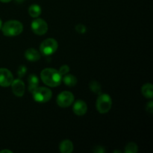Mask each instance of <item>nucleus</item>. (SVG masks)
I'll use <instances>...</instances> for the list:
<instances>
[{"label": "nucleus", "mask_w": 153, "mask_h": 153, "mask_svg": "<svg viewBox=\"0 0 153 153\" xmlns=\"http://www.w3.org/2000/svg\"><path fill=\"white\" fill-rule=\"evenodd\" d=\"M146 110L147 111L150 112V113H152V108H153V102L152 101L149 102L147 105H146Z\"/></svg>", "instance_id": "obj_23"}, {"label": "nucleus", "mask_w": 153, "mask_h": 153, "mask_svg": "<svg viewBox=\"0 0 153 153\" xmlns=\"http://www.w3.org/2000/svg\"><path fill=\"white\" fill-rule=\"evenodd\" d=\"M74 102V96L70 91H63L57 97V103L61 108H67Z\"/></svg>", "instance_id": "obj_6"}, {"label": "nucleus", "mask_w": 153, "mask_h": 153, "mask_svg": "<svg viewBox=\"0 0 153 153\" xmlns=\"http://www.w3.org/2000/svg\"><path fill=\"white\" fill-rule=\"evenodd\" d=\"M114 152H121L120 151H114Z\"/></svg>", "instance_id": "obj_28"}, {"label": "nucleus", "mask_w": 153, "mask_h": 153, "mask_svg": "<svg viewBox=\"0 0 153 153\" xmlns=\"http://www.w3.org/2000/svg\"><path fill=\"white\" fill-rule=\"evenodd\" d=\"M1 26H2V22H1V19H0V29L1 28Z\"/></svg>", "instance_id": "obj_26"}, {"label": "nucleus", "mask_w": 153, "mask_h": 153, "mask_svg": "<svg viewBox=\"0 0 153 153\" xmlns=\"http://www.w3.org/2000/svg\"><path fill=\"white\" fill-rule=\"evenodd\" d=\"M33 98L36 102H47L51 100L52 97V93L50 89L44 87H37L32 92Z\"/></svg>", "instance_id": "obj_4"}, {"label": "nucleus", "mask_w": 153, "mask_h": 153, "mask_svg": "<svg viewBox=\"0 0 153 153\" xmlns=\"http://www.w3.org/2000/svg\"><path fill=\"white\" fill-rule=\"evenodd\" d=\"M0 1H1V2L7 3V2H9V1H11V0H0Z\"/></svg>", "instance_id": "obj_25"}, {"label": "nucleus", "mask_w": 153, "mask_h": 153, "mask_svg": "<svg viewBox=\"0 0 153 153\" xmlns=\"http://www.w3.org/2000/svg\"><path fill=\"white\" fill-rule=\"evenodd\" d=\"M3 152H8V153H12L13 152L10 150H7V149H4V150L0 151V153H3Z\"/></svg>", "instance_id": "obj_24"}, {"label": "nucleus", "mask_w": 153, "mask_h": 153, "mask_svg": "<svg viewBox=\"0 0 153 153\" xmlns=\"http://www.w3.org/2000/svg\"><path fill=\"white\" fill-rule=\"evenodd\" d=\"M28 91L32 93L39 85V79L36 75L31 74L28 77Z\"/></svg>", "instance_id": "obj_13"}, {"label": "nucleus", "mask_w": 153, "mask_h": 153, "mask_svg": "<svg viewBox=\"0 0 153 153\" xmlns=\"http://www.w3.org/2000/svg\"><path fill=\"white\" fill-rule=\"evenodd\" d=\"M90 89L93 91L95 94H97L100 95L101 94V85H100L99 82H97V81H91L89 84Z\"/></svg>", "instance_id": "obj_17"}, {"label": "nucleus", "mask_w": 153, "mask_h": 153, "mask_svg": "<svg viewBox=\"0 0 153 153\" xmlns=\"http://www.w3.org/2000/svg\"><path fill=\"white\" fill-rule=\"evenodd\" d=\"M137 145L134 142H130L126 146L125 152L126 153H136L137 152Z\"/></svg>", "instance_id": "obj_18"}, {"label": "nucleus", "mask_w": 153, "mask_h": 153, "mask_svg": "<svg viewBox=\"0 0 153 153\" xmlns=\"http://www.w3.org/2000/svg\"><path fill=\"white\" fill-rule=\"evenodd\" d=\"M16 1H17V2H19V3H21V2H22V1H24V0H16Z\"/></svg>", "instance_id": "obj_27"}, {"label": "nucleus", "mask_w": 153, "mask_h": 153, "mask_svg": "<svg viewBox=\"0 0 153 153\" xmlns=\"http://www.w3.org/2000/svg\"><path fill=\"white\" fill-rule=\"evenodd\" d=\"M27 72V68L25 67V66H20L18 70V76L19 77H23L25 74H26Z\"/></svg>", "instance_id": "obj_20"}, {"label": "nucleus", "mask_w": 153, "mask_h": 153, "mask_svg": "<svg viewBox=\"0 0 153 153\" xmlns=\"http://www.w3.org/2000/svg\"><path fill=\"white\" fill-rule=\"evenodd\" d=\"M73 112L78 116H82L85 114L88 111V106L87 104L82 100H77L73 105Z\"/></svg>", "instance_id": "obj_10"}, {"label": "nucleus", "mask_w": 153, "mask_h": 153, "mask_svg": "<svg viewBox=\"0 0 153 153\" xmlns=\"http://www.w3.org/2000/svg\"><path fill=\"white\" fill-rule=\"evenodd\" d=\"M112 105V100L106 94H100L97 101V109L100 113L105 114L110 111Z\"/></svg>", "instance_id": "obj_3"}, {"label": "nucleus", "mask_w": 153, "mask_h": 153, "mask_svg": "<svg viewBox=\"0 0 153 153\" xmlns=\"http://www.w3.org/2000/svg\"><path fill=\"white\" fill-rule=\"evenodd\" d=\"M59 149L62 153H71L73 151V144L70 140H62L60 143Z\"/></svg>", "instance_id": "obj_12"}, {"label": "nucleus", "mask_w": 153, "mask_h": 153, "mask_svg": "<svg viewBox=\"0 0 153 153\" xmlns=\"http://www.w3.org/2000/svg\"><path fill=\"white\" fill-rule=\"evenodd\" d=\"M62 82L69 87H73L77 83V79L73 75L66 74L62 76Z\"/></svg>", "instance_id": "obj_14"}, {"label": "nucleus", "mask_w": 153, "mask_h": 153, "mask_svg": "<svg viewBox=\"0 0 153 153\" xmlns=\"http://www.w3.org/2000/svg\"><path fill=\"white\" fill-rule=\"evenodd\" d=\"M13 81V76L11 72L6 68H0V86L8 87Z\"/></svg>", "instance_id": "obj_8"}, {"label": "nucleus", "mask_w": 153, "mask_h": 153, "mask_svg": "<svg viewBox=\"0 0 153 153\" xmlns=\"http://www.w3.org/2000/svg\"><path fill=\"white\" fill-rule=\"evenodd\" d=\"M28 13L32 17H37L41 13V7L37 4H32L28 8Z\"/></svg>", "instance_id": "obj_16"}, {"label": "nucleus", "mask_w": 153, "mask_h": 153, "mask_svg": "<svg viewBox=\"0 0 153 153\" xmlns=\"http://www.w3.org/2000/svg\"><path fill=\"white\" fill-rule=\"evenodd\" d=\"M69 71H70V67H69L67 65H63L62 67L60 68V70H58V72H59L60 74L61 75V76L67 74Z\"/></svg>", "instance_id": "obj_19"}, {"label": "nucleus", "mask_w": 153, "mask_h": 153, "mask_svg": "<svg viewBox=\"0 0 153 153\" xmlns=\"http://www.w3.org/2000/svg\"><path fill=\"white\" fill-rule=\"evenodd\" d=\"M40 78L43 83L52 88L59 86L62 82L61 75L58 70L53 68H46L42 70Z\"/></svg>", "instance_id": "obj_1"}, {"label": "nucleus", "mask_w": 153, "mask_h": 153, "mask_svg": "<svg viewBox=\"0 0 153 153\" xmlns=\"http://www.w3.org/2000/svg\"><path fill=\"white\" fill-rule=\"evenodd\" d=\"M25 57L27 60L30 61H37L40 60V55L38 51L36 50L35 49L30 48L25 51Z\"/></svg>", "instance_id": "obj_11"}, {"label": "nucleus", "mask_w": 153, "mask_h": 153, "mask_svg": "<svg viewBox=\"0 0 153 153\" xmlns=\"http://www.w3.org/2000/svg\"><path fill=\"white\" fill-rule=\"evenodd\" d=\"M58 43L54 38H48L42 42L40 46V51L43 55L49 56L57 51Z\"/></svg>", "instance_id": "obj_5"}, {"label": "nucleus", "mask_w": 153, "mask_h": 153, "mask_svg": "<svg viewBox=\"0 0 153 153\" xmlns=\"http://www.w3.org/2000/svg\"><path fill=\"white\" fill-rule=\"evenodd\" d=\"M12 87V91L14 95L17 96V97H22L24 95L25 90V86L24 82L19 79H13V82L11 85Z\"/></svg>", "instance_id": "obj_9"}, {"label": "nucleus", "mask_w": 153, "mask_h": 153, "mask_svg": "<svg viewBox=\"0 0 153 153\" xmlns=\"http://www.w3.org/2000/svg\"><path fill=\"white\" fill-rule=\"evenodd\" d=\"M93 151L96 153H103L105 152V149L103 146H96V147L93 149Z\"/></svg>", "instance_id": "obj_22"}, {"label": "nucleus", "mask_w": 153, "mask_h": 153, "mask_svg": "<svg viewBox=\"0 0 153 153\" xmlns=\"http://www.w3.org/2000/svg\"><path fill=\"white\" fill-rule=\"evenodd\" d=\"M31 29L37 35H43L48 31V25L43 19H37L31 23Z\"/></svg>", "instance_id": "obj_7"}, {"label": "nucleus", "mask_w": 153, "mask_h": 153, "mask_svg": "<svg viewBox=\"0 0 153 153\" xmlns=\"http://www.w3.org/2000/svg\"><path fill=\"white\" fill-rule=\"evenodd\" d=\"M1 29L4 35L7 37H13L19 35L22 32L23 25L18 20H9L4 22Z\"/></svg>", "instance_id": "obj_2"}, {"label": "nucleus", "mask_w": 153, "mask_h": 153, "mask_svg": "<svg viewBox=\"0 0 153 153\" xmlns=\"http://www.w3.org/2000/svg\"><path fill=\"white\" fill-rule=\"evenodd\" d=\"M142 94L145 97L149 99H152L153 97V86L152 84H145L141 88Z\"/></svg>", "instance_id": "obj_15"}, {"label": "nucleus", "mask_w": 153, "mask_h": 153, "mask_svg": "<svg viewBox=\"0 0 153 153\" xmlns=\"http://www.w3.org/2000/svg\"><path fill=\"white\" fill-rule=\"evenodd\" d=\"M76 30L79 34H84V33H85L87 29L85 25H82V24H79V25H77L76 26Z\"/></svg>", "instance_id": "obj_21"}]
</instances>
